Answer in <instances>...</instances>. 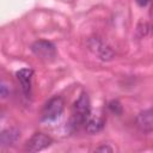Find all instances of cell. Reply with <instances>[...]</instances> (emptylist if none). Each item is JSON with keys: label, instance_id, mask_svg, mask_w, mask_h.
Here are the masks:
<instances>
[{"label": "cell", "instance_id": "cell-1", "mask_svg": "<svg viewBox=\"0 0 153 153\" xmlns=\"http://www.w3.org/2000/svg\"><path fill=\"white\" fill-rule=\"evenodd\" d=\"M91 115V105H90V98L86 92H82L79 98L73 104L72 110V118H71V126L74 129H78L80 126L85 124L88 116Z\"/></svg>", "mask_w": 153, "mask_h": 153}, {"label": "cell", "instance_id": "cell-2", "mask_svg": "<svg viewBox=\"0 0 153 153\" xmlns=\"http://www.w3.org/2000/svg\"><path fill=\"white\" fill-rule=\"evenodd\" d=\"M63 106H65V102L60 96H55V97L50 98L43 108L42 120L43 121H54V120H56L62 114Z\"/></svg>", "mask_w": 153, "mask_h": 153}, {"label": "cell", "instance_id": "cell-3", "mask_svg": "<svg viewBox=\"0 0 153 153\" xmlns=\"http://www.w3.org/2000/svg\"><path fill=\"white\" fill-rule=\"evenodd\" d=\"M53 143V140L50 136H48L44 133H35L25 143V151L26 152H39L42 149H45Z\"/></svg>", "mask_w": 153, "mask_h": 153}, {"label": "cell", "instance_id": "cell-4", "mask_svg": "<svg viewBox=\"0 0 153 153\" xmlns=\"http://www.w3.org/2000/svg\"><path fill=\"white\" fill-rule=\"evenodd\" d=\"M31 50L33 51V54L41 59L44 60H50L54 59L56 55V49L55 45L49 42V41H36L32 45H31Z\"/></svg>", "mask_w": 153, "mask_h": 153}, {"label": "cell", "instance_id": "cell-5", "mask_svg": "<svg viewBox=\"0 0 153 153\" xmlns=\"http://www.w3.org/2000/svg\"><path fill=\"white\" fill-rule=\"evenodd\" d=\"M17 79L22 86V91L26 98L30 97L31 94V85H32V76H33V71L30 68H23L19 69L17 73Z\"/></svg>", "mask_w": 153, "mask_h": 153}, {"label": "cell", "instance_id": "cell-6", "mask_svg": "<svg viewBox=\"0 0 153 153\" xmlns=\"http://www.w3.org/2000/svg\"><path fill=\"white\" fill-rule=\"evenodd\" d=\"M90 48L94 51V54H97L99 56V59L102 60H111L114 56V51L110 49V47H108L105 43H103L100 39L98 38H93L91 39L90 43Z\"/></svg>", "mask_w": 153, "mask_h": 153}, {"label": "cell", "instance_id": "cell-7", "mask_svg": "<svg viewBox=\"0 0 153 153\" xmlns=\"http://www.w3.org/2000/svg\"><path fill=\"white\" fill-rule=\"evenodd\" d=\"M136 123L137 126L141 128V130H143L145 133H151L152 128H153V120H152V110L147 109L141 111L137 117H136Z\"/></svg>", "mask_w": 153, "mask_h": 153}, {"label": "cell", "instance_id": "cell-8", "mask_svg": "<svg viewBox=\"0 0 153 153\" xmlns=\"http://www.w3.org/2000/svg\"><path fill=\"white\" fill-rule=\"evenodd\" d=\"M20 136V133L17 128L5 129L0 133V147H8L13 145Z\"/></svg>", "mask_w": 153, "mask_h": 153}, {"label": "cell", "instance_id": "cell-9", "mask_svg": "<svg viewBox=\"0 0 153 153\" xmlns=\"http://www.w3.org/2000/svg\"><path fill=\"white\" fill-rule=\"evenodd\" d=\"M105 124V120L103 116L100 115H97V116H88L86 123H85V127H86V130L91 134H94V133H98L103 129Z\"/></svg>", "mask_w": 153, "mask_h": 153}, {"label": "cell", "instance_id": "cell-10", "mask_svg": "<svg viewBox=\"0 0 153 153\" xmlns=\"http://www.w3.org/2000/svg\"><path fill=\"white\" fill-rule=\"evenodd\" d=\"M108 106H109V109L112 114H115V115H121L122 114V105L118 100H111Z\"/></svg>", "mask_w": 153, "mask_h": 153}, {"label": "cell", "instance_id": "cell-11", "mask_svg": "<svg viewBox=\"0 0 153 153\" xmlns=\"http://www.w3.org/2000/svg\"><path fill=\"white\" fill-rule=\"evenodd\" d=\"M8 94H10V88H8V86H7L5 82L0 81V98H1V99H2V98H6Z\"/></svg>", "mask_w": 153, "mask_h": 153}, {"label": "cell", "instance_id": "cell-12", "mask_svg": "<svg viewBox=\"0 0 153 153\" xmlns=\"http://www.w3.org/2000/svg\"><path fill=\"white\" fill-rule=\"evenodd\" d=\"M96 151H97V152H111L112 148H110V147H108V146H103V147H98Z\"/></svg>", "mask_w": 153, "mask_h": 153}, {"label": "cell", "instance_id": "cell-13", "mask_svg": "<svg viewBox=\"0 0 153 153\" xmlns=\"http://www.w3.org/2000/svg\"><path fill=\"white\" fill-rule=\"evenodd\" d=\"M136 2H137V5L139 6H141V7H143V6H146L151 0H135Z\"/></svg>", "mask_w": 153, "mask_h": 153}]
</instances>
